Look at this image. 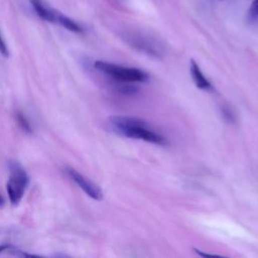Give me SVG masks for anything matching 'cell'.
Masks as SVG:
<instances>
[{"label": "cell", "instance_id": "1", "mask_svg": "<svg viewBox=\"0 0 258 258\" xmlns=\"http://www.w3.org/2000/svg\"><path fill=\"white\" fill-rule=\"evenodd\" d=\"M109 123L114 131L122 136L144 140L158 145H164L166 143L164 137L154 132L150 128V125L142 119L131 116H111Z\"/></svg>", "mask_w": 258, "mask_h": 258}, {"label": "cell", "instance_id": "2", "mask_svg": "<svg viewBox=\"0 0 258 258\" xmlns=\"http://www.w3.org/2000/svg\"><path fill=\"white\" fill-rule=\"evenodd\" d=\"M94 67L98 71L121 83H144L149 79L146 72L137 68L122 67L103 60H97Z\"/></svg>", "mask_w": 258, "mask_h": 258}, {"label": "cell", "instance_id": "3", "mask_svg": "<svg viewBox=\"0 0 258 258\" xmlns=\"http://www.w3.org/2000/svg\"><path fill=\"white\" fill-rule=\"evenodd\" d=\"M8 168L10 177L7 181L6 189L10 203L13 206H17L24 196V191L29 182V177L23 166L15 160H9Z\"/></svg>", "mask_w": 258, "mask_h": 258}, {"label": "cell", "instance_id": "4", "mask_svg": "<svg viewBox=\"0 0 258 258\" xmlns=\"http://www.w3.org/2000/svg\"><path fill=\"white\" fill-rule=\"evenodd\" d=\"M121 37L134 49L141 51L147 55L160 57L162 55V47L158 41L136 31H124Z\"/></svg>", "mask_w": 258, "mask_h": 258}, {"label": "cell", "instance_id": "5", "mask_svg": "<svg viewBox=\"0 0 258 258\" xmlns=\"http://www.w3.org/2000/svg\"><path fill=\"white\" fill-rule=\"evenodd\" d=\"M67 173L69 176L92 199L96 201H101L103 199V191L102 189L93 181L88 179L86 176L78 172L76 169L72 167L67 168Z\"/></svg>", "mask_w": 258, "mask_h": 258}, {"label": "cell", "instance_id": "6", "mask_svg": "<svg viewBox=\"0 0 258 258\" xmlns=\"http://www.w3.org/2000/svg\"><path fill=\"white\" fill-rule=\"evenodd\" d=\"M31 6L33 7L35 13L43 20L48 22L55 23V17H56V10L51 9L48 7L43 0H29Z\"/></svg>", "mask_w": 258, "mask_h": 258}, {"label": "cell", "instance_id": "7", "mask_svg": "<svg viewBox=\"0 0 258 258\" xmlns=\"http://www.w3.org/2000/svg\"><path fill=\"white\" fill-rule=\"evenodd\" d=\"M190 75L191 78L194 80V83L196 84V86L201 89V90H213V86L212 84L209 82V80L204 76L203 72L201 71L199 64L194 60L190 59Z\"/></svg>", "mask_w": 258, "mask_h": 258}, {"label": "cell", "instance_id": "8", "mask_svg": "<svg viewBox=\"0 0 258 258\" xmlns=\"http://www.w3.org/2000/svg\"><path fill=\"white\" fill-rule=\"evenodd\" d=\"M55 23H58L59 25H61L62 27H64L66 29L72 31V32H76V33H80L82 32V27L73 19H71L70 17H68L67 15L56 11V17H55Z\"/></svg>", "mask_w": 258, "mask_h": 258}, {"label": "cell", "instance_id": "9", "mask_svg": "<svg viewBox=\"0 0 258 258\" xmlns=\"http://www.w3.org/2000/svg\"><path fill=\"white\" fill-rule=\"evenodd\" d=\"M16 120H17L18 125L20 126V128H21L23 131H25V132H27V133H31V132H32L31 125H30L29 121L27 120V118L25 117V115H23L22 113L18 112V113L16 114Z\"/></svg>", "mask_w": 258, "mask_h": 258}, {"label": "cell", "instance_id": "10", "mask_svg": "<svg viewBox=\"0 0 258 258\" xmlns=\"http://www.w3.org/2000/svg\"><path fill=\"white\" fill-rule=\"evenodd\" d=\"M247 17L251 21H254V20L258 19V0H253L252 1L251 5L249 7V10H248Z\"/></svg>", "mask_w": 258, "mask_h": 258}, {"label": "cell", "instance_id": "11", "mask_svg": "<svg viewBox=\"0 0 258 258\" xmlns=\"http://www.w3.org/2000/svg\"><path fill=\"white\" fill-rule=\"evenodd\" d=\"M222 114H223V117L228 122H235L236 121V115H235V113L233 112V110L230 107L224 106L222 108Z\"/></svg>", "mask_w": 258, "mask_h": 258}, {"label": "cell", "instance_id": "12", "mask_svg": "<svg viewBox=\"0 0 258 258\" xmlns=\"http://www.w3.org/2000/svg\"><path fill=\"white\" fill-rule=\"evenodd\" d=\"M0 53L4 56V57H8L9 56V50H8V47L0 33Z\"/></svg>", "mask_w": 258, "mask_h": 258}, {"label": "cell", "instance_id": "13", "mask_svg": "<svg viewBox=\"0 0 258 258\" xmlns=\"http://www.w3.org/2000/svg\"><path fill=\"white\" fill-rule=\"evenodd\" d=\"M195 250V252L198 254V255H200V256H204V257H214V256H218V255H215V254H208V253H205V252H203V251H201L200 249H194Z\"/></svg>", "mask_w": 258, "mask_h": 258}, {"label": "cell", "instance_id": "14", "mask_svg": "<svg viewBox=\"0 0 258 258\" xmlns=\"http://www.w3.org/2000/svg\"><path fill=\"white\" fill-rule=\"evenodd\" d=\"M12 246H10V245H6V244H0V253L1 252H3V251H5V250H8V249H10Z\"/></svg>", "mask_w": 258, "mask_h": 258}, {"label": "cell", "instance_id": "15", "mask_svg": "<svg viewBox=\"0 0 258 258\" xmlns=\"http://www.w3.org/2000/svg\"><path fill=\"white\" fill-rule=\"evenodd\" d=\"M4 206V199L3 197L0 195V208H2Z\"/></svg>", "mask_w": 258, "mask_h": 258}, {"label": "cell", "instance_id": "16", "mask_svg": "<svg viewBox=\"0 0 258 258\" xmlns=\"http://www.w3.org/2000/svg\"><path fill=\"white\" fill-rule=\"evenodd\" d=\"M221 1H222V0H221Z\"/></svg>", "mask_w": 258, "mask_h": 258}]
</instances>
